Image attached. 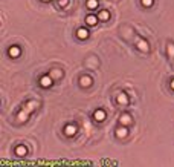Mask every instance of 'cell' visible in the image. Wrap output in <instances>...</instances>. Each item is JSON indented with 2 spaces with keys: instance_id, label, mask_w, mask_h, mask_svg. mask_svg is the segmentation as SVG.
<instances>
[{
  "instance_id": "cell-1",
  "label": "cell",
  "mask_w": 174,
  "mask_h": 167,
  "mask_svg": "<svg viewBox=\"0 0 174 167\" xmlns=\"http://www.w3.org/2000/svg\"><path fill=\"white\" fill-rule=\"evenodd\" d=\"M38 106H40V103H38V101H35V100L28 101V103H26V106H25V107L20 111V114L17 115V121H18V123L26 121V120H28V117H29V115H31V114H32V112H34Z\"/></svg>"
},
{
  "instance_id": "cell-2",
  "label": "cell",
  "mask_w": 174,
  "mask_h": 167,
  "mask_svg": "<svg viewBox=\"0 0 174 167\" xmlns=\"http://www.w3.org/2000/svg\"><path fill=\"white\" fill-rule=\"evenodd\" d=\"M136 48H137L139 51H142V52H148V51H150L148 42H145V40H142V39H137V40H136Z\"/></svg>"
},
{
  "instance_id": "cell-3",
  "label": "cell",
  "mask_w": 174,
  "mask_h": 167,
  "mask_svg": "<svg viewBox=\"0 0 174 167\" xmlns=\"http://www.w3.org/2000/svg\"><path fill=\"white\" fill-rule=\"evenodd\" d=\"M116 101H118V104H121V106H127L129 104V95L125 94V92H121L118 97H116Z\"/></svg>"
},
{
  "instance_id": "cell-4",
  "label": "cell",
  "mask_w": 174,
  "mask_h": 167,
  "mask_svg": "<svg viewBox=\"0 0 174 167\" xmlns=\"http://www.w3.org/2000/svg\"><path fill=\"white\" fill-rule=\"evenodd\" d=\"M93 118H95V121L102 123V121L105 120V112H104L102 109H96V111L93 112Z\"/></svg>"
},
{
  "instance_id": "cell-5",
  "label": "cell",
  "mask_w": 174,
  "mask_h": 167,
  "mask_svg": "<svg viewBox=\"0 0 174 167\" xmlns=\"http://www.w3.org/2000/svg\"><path fill=\"white\" fill-rule=\"evenodd\" d=\"M20 54H22V49H20L18 46H11V48L8 49V55L12 57V58H17Z\"/></svg>"
},
{
  "instance_id": "cell-6",
  "label": "cell",
  "mask_w": 174,
  "mask_h": 167,
  "mask_svg": "<svg viewBox=\"0 0 174 167\" xmlns=\"http://www.w3.org/2000/svg\"><path fill=\"white\" fill-rule=\"evenodd\" d=\"M53 83V78L50 77V75H43L42 78H40V84L43 86V87H50Z\"/></svg>"
},
{
  "instance_id": "cell-7",
  "label": "cell",
  "mask_w": 174,
  "mask_h": 167,
  "mask_svg": "<svg viewBox=\"0 0 174 167\" xmlns=\"http://www.w3.org/2000/svg\"><path fill=\"white\" fill-rule=\"evenodd\" d=\"M127 135H129V129L124 124H121L116 129V136H118V138H125Z\"/></svg>"
},
{
  "instance_id": "cell-8",
  "label": "cell",
  "mask_w": 174,
  "mask_h": 167,
  "mask_svg": "<svg viewBox=\"0 0 174 167\" xmlns=\"http://www.w3.org/2000/svg\"><path fill=\"white\" fill-rule=\"evenodd\" d=\"M131 121H133V118H131L130 114H122V115L119 117V123H121V124H124V126L131 124Z\"/></svg>"
},
{
  "instance_id": "cell-9",
  "label": "cell",
  "mask_w": 174,
  "mask_h": 167,
  "mask_svg": "<svg viewBox=\"0 0 174 167\" xmlns=\"http://www.w3.org/2000/svg\"><path fill=\"white\" fill-rule=\"evenodd\" d=\"M93 83V80L89 77V75H83L81 78H80V84H81V87H90Z\"/></svg>"
},
{
  "instance_id": "cell-10",
  "label": "cell",
  "mask_w": 174,
  "mask_h": 167,
  "mask_svg": "<svg viewBox=\"0 0 174 167\" xmlns=\"http://www.w3.org/2000/svg\"><path fill=\"white\" fill-rule=\"evenodd\" d=\"M64 133L67 135V136H73L75 133H77V126L75 124H67L64 127Z\"/></svg>"
},
{
  "instance_id": "cell-11",
  "label": "cell",
  "mask_w": 174,
  "mask_h": 167,
  "mask_svg": "<svg viewBox=\"0 0 174 167\" xmlns=\"http://www.w3.org/2000/svg\"><path fill=\"white\" fill-rule=\"evenodd\" d=\"M77 37H78L80 40H86V39H89V31H87L86 28H80V29L77 31Z\"/></svg>"
},
{
  "instance_id": "cell-12",
  "label": "cell",
  "mask_w": 174,
  "mask_h": 167,
  "mask_svg": "<svg viewBox=\"0 0 174 167\" xmlns=\"http://www.w3.org/2000/svg\"><path fill=\"white\" fill-rule=\"evenodd\" d=\"M98 19H99L101 22H105V20H109V19H110V12H109L107 9H102V11H99V12H98Z\"/></svg>"
},
{
  "instance_id": "cell-13",
  "label": "cell",
  "mask_w": 174,
  "mask_h": 167,
  "mask_svg": "<svg viewBox=\"0 0 174 167\" xmlns=\"http://www.w3.org/2000/svg\"><path fill=\"white\" fill-rule=\"evenodd\" d=\"M26 153H28L26 146H17L15 147V155L17 157H26Z\"/></svg>"
},
{
  "instance_id": "cell-14",
  "label": "cell",
  "mask_w": 174,
  "mask_h": 167,
  "mask_svg": "<svg viewBox=\"0 0 174 167\" xmlns=\"http://www.w3.org/2000/svg\"><path fill=\"white\" fill-rule=\"evenodd\" d=\"M98 15H87L86 17V23L89 25V26H95L96 23H98Z\"/></svg>"
},
{
  "instance_id": "cell-15",
  "label": "cell",
  "mask_w": 174,
  "mask_h": 167,
  "mask_svg": "<svg viewBox=\"0 0 174 167\" xmlns=\"http://www.w3.org/2000/svg\"><path fill=\"white\" fill-rule=\"evenodd\" d=\"M53 80H58V78H61L63 77V71H60V69H53V71H50V74H49Z\"/></svg>"
},
{
  "instance_id": "cell-16",
  "label": "cell",
  "mask_w": 174,
  "mask_h": 167,
  "mask_svg": "<svg viewBox=\"0 0 174 167\" xmlns=\"http://www.w3.org/2000/svg\"><path fill=\"white\" fill-rule=\"evenodd\" d=\"M86 6L87 9H96L98 8V0H87Z\"/></svg>"
},
{
  "instance_id": "cell-17",
  "label": "cell",
  "mask_w": 174,
  "mask_h": 167,
  "mask_svg": "<svg viewBox=\"0 0 174 167\" xmlns=\"http://www.w3.org/2000/svg\"><path fill=\"white\" fill-rule=\"evenodd\" d=\"M167 54H168L170 58H174V44L173 43H168V46H167Z\"/></svg>"
},
{
  "instance_id": "cell-18",
  "label": "cell",
  "mask_w": 174,
  "mask_h": 167,
  "mask_svg": "<svg viewBox=\"0 0 174 167\" xmlns=\"http://www.w3.org/2000/svg\"><path fill=\"white\" fill-rule=\"evenodd\" d=\"M140 2H142V5H144V6H147V8L153 6V3H154V0H140Z\"/></svg>"
},
{
  "instance_id": "cell-19",
  "label": "cell",
  "mask_w": 174,
  "mask_h": 167,
  "mask_svg": "<svg viewBox=\"0 0 174 167\" xmlns=\"http://www.w3.org/2000/svg\"><path fill=\"white\" fill-rule=\"evenodd\" d=\"M69 5V0H58V6L60 8H66Z\"/></svg>"
},
{
  "instance_id": "cell-20",
  "label": "cell",
  "mask_w": 174,
  "mask_h": 167,
  "mask_svg": "<svg viewBox=\"0 0 174 167\" xmlns=\"http://www.w3.org/2000/svg\"><path fill=\"white\" fill-rule=\"evenodd\" d=\"M171 89H174V80H171Z\"/></svg>"
},
{
  "instance_id": "cell-21",
  "label": "cell",
  "mask_w": 174,
  "mask_h": 167,
  "mask_svg": "<svg viewBox=\"0 0 174 167\" xmlns=\"http://www.w3.org/2000/svg\"><path fill=\"white\" fill-rule=\"evenodd\" d=\"M43 2H50V0H43Z\"/></svg>"
}]
</instances>
